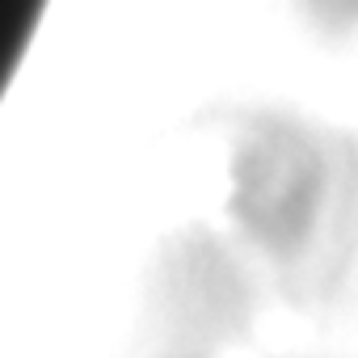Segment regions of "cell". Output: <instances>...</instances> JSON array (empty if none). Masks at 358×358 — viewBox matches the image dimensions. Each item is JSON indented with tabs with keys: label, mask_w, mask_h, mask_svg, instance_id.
Instances as JSON below:
<instances>
[{
	"label": "cell",
	"mask_w": 358,
	"mask_h": 358,
	"mask_svg": "<svg viewBox=\"0 0 358 358\" xmlns=\"http://www.w3.org/2000/svg\"><path fill=\"white\" fill-rule=\"evenodd\" d=\"M295 5L324 30H354L358 26V0H295Z\"/></svg>",
	"instance_id": "6da1fadb"
}]
</instances>
